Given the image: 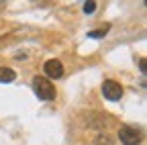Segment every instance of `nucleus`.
I'll use <instances>...</instances> for the list:
<instances>
[{"instance_id":"nucleus-7","label":"nucleus","mask_w":147,"mask_h":145,"mask_svg":"<svg viewBox=\"0 0 147 145\" xmlns=\"http://www.w3.org/2000/svg\"><path fill=\"white\" fill-rule=\"evenodd\" d=\"M106 31H108V27H104V29H96V31H90V33H88V37H92V39H100V37H104V35H106Z\"/></svg>"},{"instance_id":"nucleus-6","label":"nucleus","mask_w":147,"mask_h":145,"mask_svg":"<svg viewBox=\"0 0 147 145\" xmlns=\"http://www.w3.org/2000/svg\"><path fill=\"white\" fill-rule=\"evenodd\" d=\"M94 145H113V139H110L106 133H98V137H96Z\"/></svg>"},{"instance_id":"nucleus-10","label":"nucleus","mask_w":147,"mask_h":145,"mask_svg":"<svg viewBox=\"0 0 147 145\" xmlns=\"http://www.w3.org/2000/svg\"><path fill=\"white\" fill-rule=\"evenodd\" d=\"M4 6H6V2H4V0H0V10H2Z\"/></svg>"},{"instance_id":"nucleus-1","label":"nucleus","mask_w":147,"mask_h":145,"mask_svg":"<svg viewBox=\"0 0 147 145\" xmlns=\"http://www.w3.org/2000/svg\"><path fill=\"white\" fill-rule=\"evenodd\" d=\"M33 90H35V94L39 96L41 100H45V102H49V100L55 98V86L47 78H43V76L33 78Z\"/></svg>"},{"instance_id":"nucleus-8","label":"nucleus","mask_w":147,"mask_h":145,"mask_svg":"<svg viewBox=\"0 0 147 145\" xmlns=\"http://www.w3.org/2000/svg\"><path fill=\"white\" fill-rule=\"evenodd\" d=\"M94 10H96V2H86V4H84V12H86V14H92Z\"/></svg>"},{"instance_id":"nucleus-4","label":"nucleus","mask_w":147,"mask_h":145,"mask_svg":"<svg viewBox=\"0 0 147 145\" xmlns=\"http://www.w3.org/2000/svg\"><path fill=\"white\" fill-rule=\"evenodd\" d=\"M43 69H45V74H47V80L49 78L51 80H57V78L63 76V63L59 59H47L45 65H43Z\"/></svg>"},{"instance_id":"nucleus-2","label":"nucleus","mask_w":147,"mask_h":145,"mask_svg":"<svg viewBox=\"0 0 147 145\" xmlns=\"http://www.w3.org/2000/svg\"><path fill=\"white\" fill-rule=\"evenodd\" d=\"M119 139L123 145H139L141 139H143V133L137 129V127H131V125H123L119 129Z\"/></svg>"},{"instance_id":"nucleus-9","label":"nucleus","mask_w":147,"mask_h":145,"mask_svg":"<svg viewBox=\"0 0 147 145\" xmlns=\"http://www.w3.org/2000/svg\"><path fill=\"white\" fill-rule=\"evenodd\" d=\"M139 65H141V71L145 74V59H141V61H139Z\"/></svg>"},{"instance_id":"nucleus-5","label":"nucleus","mask_w":147,"mask_h":145,"mask_svg":"<svg viewBox=\"0 0 147 145\" xmlns=\"http://www.w3.org/2000/svg\"><path fill=\"white\" fill-rule=\"evenodd\" d=\"M16 78V74L10 69V67H0V82L2 84H8V82H12Z\"/></svg>"},{"instance_id":"nucleus-3","label":"nucleus","mask_w":147,"mask_h":145,"mask_svg":"<svg viewBox=\"0 0 147 145\" xmlns=\"http://www.w3.org/2000/svg\"><path fill=\"white\" fill-rule=\"evenodd\" d=\"M102 94H104L106 100L117 102V100H121V96H123V86H121L119 82H115V80H106V82L102 84Z\"/></svg>"}]
</instances>
